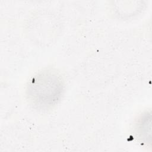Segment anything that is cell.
<instances>
[{
  "mask_svg": "<svg viewBox=\"0 0 152 152\" xmlns=\"http://www.w3.org/2000/svg\"><path fill=\"white\" fill-rule=\"evenodd\" d=\"M63 87L62 78L56 72L46 70L33 78L28 86L27 95L35 108L47 110L60 99Z\"/></svg>",
  "mask_w": 152,
  "mask_h": 152,
  "instance_id": "6da1fadb",
  "label": "cell"
},
{
  "mask_svg": "<svg viewBox=\"0 0 152 152\" xmlns=\"http://www.w3.org/2000/svg\"><path fill=\"white\" fill-rule=\"evenodd\" d=\"M136 129L138 136L144 143H150L151 141V114L148 112L141 116L138 119Z\"/></svg>",
  "mask_w": 152,
  "mask_h": 152,
  "instance_id": "7a4b0ae2",
  "label": "cell"
}]
</instances>
